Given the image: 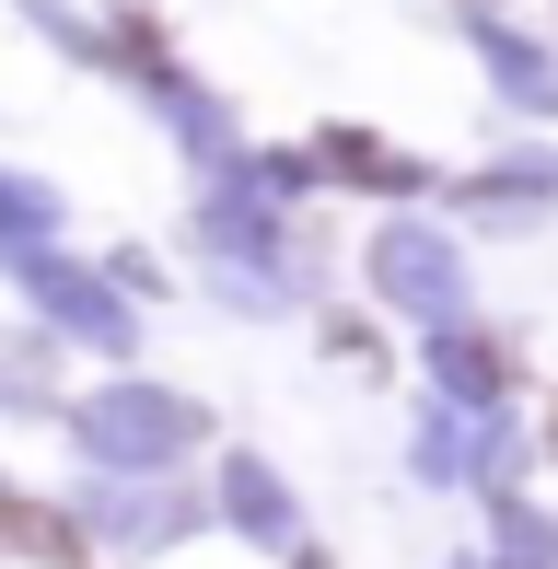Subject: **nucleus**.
<instances>
[{"label":"nucleus","instance_id":"nucleus-1","mask_svg":"<svg viewBox=\"0 0 558 569\" xmlns=\"http://www.w3.org/2000/svg\"><path fill=\"white\" fill-rule=\"evenodd\" d=\"M0 547H23V558H47V569H82V535H70L59 511H36V500H0Z\"/></svg>","mask_w":558,"mask_h":569}]
</instances>
